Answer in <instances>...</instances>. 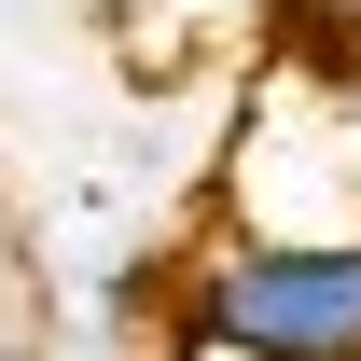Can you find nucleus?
<instances>
[{
    "label": "nucleus",
    "instance_id": "f257e3e1",
    "mask_svg": "<svg viewBox=\"0 0 361 361\" xmlns=\"http://www.w3.org/2000/svg\"><path fill=\"white\" fill-rule=\"evenodd\" d=\"M195 348L223 361H361V236H223L195 264Z\"/></svg>",
    "mask_w": 361,
    "mask_h": 361
},
{
    "label": "nucleus",
    "instance_id": "f03ea898",
    "mask_svg": "<svg viewBox=\"0 0 361 361\" xmlns=\"http://www.w3.org/2000/svg\"><path fill=\"white\" fill-rule=\"evenodd\" d=\"M97 14H111V28H139V14H167V0H97Z\"/></svg>",
    "mask_w": 361,
    "mask_h": 361
},
{
    "label": "nucleus",
    "instance_id": "7ed1b4c3",
    "mask_svg": "<svg viewBox=\"0 0 361 361\" xmlns=\"http://www.w3.org/2000/svg\"><path fill=\"white\" fill-rule=\"evenodd\" d=\"M348 14H361V0H348Z\"/></svg>",
    "mask_w": 361,
    "mask_h": 361
}]
</instances>
